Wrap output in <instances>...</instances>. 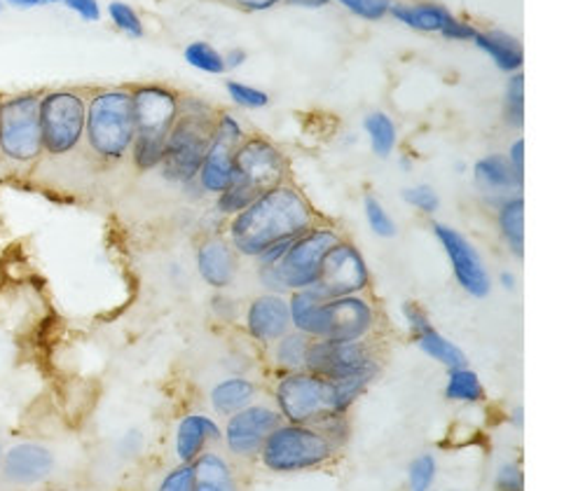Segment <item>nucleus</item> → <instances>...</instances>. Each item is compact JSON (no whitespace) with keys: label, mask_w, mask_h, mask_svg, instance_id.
Returning a JSON list of instances; mask_svg holds the SVG:
<instances>
[{"label":"nucleus","mask_w":564,"mask_h":491,"mask_svg":"<svg viewBox=\"0 0 564 491\" xmlns=\"http://www.w3.org/2000/svg\"><path fill=\"white\" fill-rule=\"evenodd\" d=\"M314 214L305 197L293 187L276 185L262 193L251 206L235 216L230 225V239L235 251L258 258L270 246L293 241L312 230Z\"/></svg>","instance_id":"nucleus-1"},{"label":"nucleus","mask_w":564,"mask_h":491,"mask_svg":"<svg viewBox=\"0 0 564 491\" xmlns=\"http://www.w3.org/2000/svg\"><path fill=\"white\" fill-rule=\"evenodd\" d=\"M289 309L295 330L312 339L359 342L375 326V312L359 295L324 299L312 288L293 291Z\"/></svg>","instance_id":"nucleus-2"},{"label":"nucleus","mask_w":564,"mask_h":491,"mask_svg":"<svg viewBox=\"0 0 564 491\" xmlns=\"http://www.w3.org/2000/svg\"><path fill=\"white\" fill-rule=\"evenodd\" d=\"M134 116V143L131 157L141 172L158 168L164 157L166 137L178 118V99L174 91L158 85H143L129 91Z\"/></svg>","instance_id":"nucleus-3"},{"label":"nucleus","mask_w":564,"mask_h":491,"mask_svg":"<svg viewBox=\"0 0 564 491\" xmlns=\"http://www.w3.org/2000/svg\"><path fill=\"white\" fill-rule=\"evenodd\" d=\"M216 120L209 106L202 101H185L178 108V118L169 131L166 148L162 157V172L169 181L193 183L199 176L206 150L212 145Z\"/></svg>","instance_id":"nucleus-4"},{"label":"nucleus","mask_w":564,"mask_h":491,"mask_svg":"<svg viewBox=\"0 0 564 491\" xmlns=\"http://www.w3.org/2000/svg\"><path fill=\"white\" fill-rule=\"evenodd\" d=\"M85 141L94 155L116 162L122 160L134 143V116L131 97L124 89H104L87 101Z\"/></svg>","instance_id":"nucleus-5"},{"label":"nucleus","mask_w":564,"mask_h":491,"mask_svg":"<svg viewBox=\"0 0 564 491\" xmlns=\"http://www.w3.org/2000/svg\"><path fill=\"white\" fill-rule=\"evenodd\" d=\"M340 241L328 228H312L305 234L291 241L284 255L272 268H260V279L272 293L305 291L312 288L318 272H322L324 258L333 246Z\"/></svg>","instance_id":"nucleus-6"},{"label":"nucleus","mask_w":564,"mask_h":491,"mask_svg":"<svg viewBox=\"0 0 564 491\" xmlns=\"http://www.w3.org/2000/svg\"><path fill=\"white\" fill-rule=\"evenodd\" d=\"M276 407L289 424L314 426L330 414H345L340 393L333 380L312 372H291L276 384Z\"/></svg>","instance_id":"nucleus-7"},{"label":"nucleus","mask_w":564,"mask_h":491,"mask_svg":"<svg viewBox=\"0 0 564 491\" xmlns=\"http://www.w3.org/2000/svg\"><path fill=\"white\" fill-rule=\"evenodd\" d=\"M335 455V447L314 426L281 424L260 449V461L272 473H297L324 466Z\"/></svg>","instance_id":"nucleus-8"},{"label":"nucleus","mask_w":564,"mask_h":491,"mask_svg":"<svg viewBox=\"0 0 564 491\" xmlns=\"http://www.w3.org/2000/svg\"><path fill=\"white\" fill-rule=\"evenodd\" d=\"M87 101L73 89H52L41 94L37 120H41L43 153L64 157L85 139Z\"/></svg>","instance_id":"nucleus-9"},{"label":"nucleus","mask_w":564,"mask_h":491,"mask_svg":"<svg viewBox=\"0 0 564 491\" xmlns=\"http://www.w3.org/2000/svg\"><path fill=\"white\" fill-rule=\"evenodd\" d=\"M41 94L22 91L0 99V155L12 164H31L43 155Z\"/></svg>","instance_id":"nucleus-10"},{"label":"nucleus","mask_w":564,"mask_h":491,"mask_svg":"<svg viewBox=\"0 0 564 491\" xmlns=\"http://www.w3.org/2000/svg\"><path fill=\"white\" fill-rule=\"evenodd\" d=\"M305 370L326 380H347V377H375V358L370 349L359 342H337V339H310L305 353Z\"/></svg>","instance_id":"nucleus-11"},{"label":"nucleus","mask_w":564,"mask_h":491,"mask_svg":"<svg viewBox=\"0 0 564 491\" xmlns=\"http://www.w3.org/2000/svg\"><path fill=\"white\" fill-rule=\"evenodd\" d=\"M286 176V160L265 139H247L235 155L232 183L260 197L262 193L281 185ZM230 183V185H232Z\"/></svg>","instance_id":"nucleus-12"},{"label":"nucleus","mask_w":564,"mask_h":491,"mask_svg":"<svg viewBox=\"0 0 564 491\" xmlns=\"http://www.w3.org/2000/svg\"><path fill=\"white\" fill-rule=\"evenodd\" d=\"M368 281H370L368 264L359 253V249L351 243L337 241L324 258L322 272H318V279L312 286V291L324 299H335V297L359 295L361 291L368 288Z\"/></svg>","instance_id":"nucleus-13"},{"label":"nucleus","mask_w":564,"mask_h":491,"mask_svg":"<svg viewBox=\"0 0 564 491\" xmlns=\"http://www.w3.org/2000/svg\"><path fill=\"white\" fill-rule=\"evenodd\" d=\"M243 143V131L232 116H223L216 120L212 145L199 168V185L206 193L220 195L228 190L235 176V155Z\"/></svg>","instance_id":"nucleus-14"},{"label":"nucleus","mask_w":564,"mask_h":491,"mask_svg":"<svg viewBox=\"0 0 564 491\" xmlns=\"http://www.w3.org/2000/svg\"><path fill=\"white\" fill-rule=\"evenodd\" d=\"M434 232L445 249L449 262H453L459 286L474 297L490 295L492 281H490V274H487L485 262L480 260V253L474 249V243L464 234H459L455 228H447L443 222L434 225Z\"/></svg>","instance_id":"nucleus-15"},{"label":"nucleus","mask_w":564,"mask_h":491,"mask_svg":"<svg viewBox=\"0 0 564 491\" xmlns=\"http://www.w3.org/2000/svg\"><path fill=\"white\" fill-rule=\"evenodd\" d=\"M279 410L270 405H249L230 414L228 428H225V443L235 457H256L260 455L270 433L281 426Z\"/></svg>","instance_id":"nucleus-16"},{"label":"nucleus","mask_w":564,"mask_h":491,"mask_svg":"<svg viewBox=\"0 0 564 491\" xmlns=\"http://www.w3.org/2000/svg\"><path fill=\"white\" fill-rule=\"evenodd\" d=\"M56 468L54 451L41 443H17L3 451L0 478L12 487H33L45 482Z\"/></svg>","instance_id":"nucleus-17"},{"label":"nucleus","mask_w":564,"mask_h":491,"mask_svg":"<svg viewBox=\"0 0 564 491\" xmlns=\"http://www.w3.org/2000/svg\"><path fill=\"white\" fill-rule=\"evenodd\" d=\"M403 316L408 320L412 337H415L417 347L426 356L434 358V361H438L447 370L466 368V356L462 353V349L457 345L449 342L447 337H443L434 326H431L429 316L422 312V307L415 305V302H405V305H403Z\"/></svg>","instance_id":"nucleus-18"},{"label":"nucleus","mask_w":564,"mask_h":491,"mask_svg":"<svg viewBox=\"0 0 564 491\" xmlns=\"http://www.w3.org/2000/svg\"><path fill=\"white\" fill-rule=\"evenodd\" d=\"M291 309L289 302L279 293L260 295L251 302L247 312V328L253 339L262 345L276 342V339L284 337L291 330Z\"/></svg>","instance_id":"nucleus-19"},{"label":"nucleus","mask_w":564,"mask_h":491,"mask_svg":"<svg viewBox=\"0 0 564 491\" xmlns=\"http://www.w3.org/2000/svg\"><path fill=\"white\" fill-rule=\"evenodd\" d=\"M197 268L202 279L209 283V286L228 288L239 270V258H237L235 246L223 239H212L202 243L197 253Z\"/></svg>","instance_id":"nucleus-20"},{"label":"nucleus","mask_w":564,"mask_h":491,"mask_svg":"<svg viewBox=\"0 0 564 491\" xmlns=\"http://www.w3.org/2000/svg\"><path fill=\"white\" fill-rule=\"evenodd\" d=\"M214 440H220L218 424L204 414H187L176 430V455L181 463H193Z\"/></svg>","instance_id":"nucleus-21"},{"label":"nucleus","mask_w":564,"mask_h":491,"mask_svg":"<svg viewBox=\"0 0 564 491\" xmlns=\"http://www.w3.org/2000/svg\"><path fill=\"white\" fill-rule=\"evenodd\" d=\"M474 43L478 45V50H482L487 56H490L499 70L516 73L522 68L524 54L518 37L503 31H478Z\"/></svg>","instance_id":"nucleus-22"},{"label":"nucleus","mask_w":564,"mask_h":491,"mask_svg":"<svg viewBox=\"0 0 564 491\" xmlns=\"http://www.w3.org/2000/svg\"><path fill=\"white\" fill-rule=\"evenodd\" d=\"M476 183L487 193H511L520 190L522 181L513 174V168L503 155H487L476 162Z\"/></svg>","instance_id":"nucleus-23"},{"label":"nucleus","mask_w":564,"mask_h":491,"mask_svg":"<svg viewBox=\"0 0 564 491\" xmlns=\"http://www.w3.org/2000/svg\"><path fill=\"white\" fill-rule=\"evenodd\" d=\"M389 14L393 19H399L401 24L424 31V33H441L443 24L447 22V17L453 14L447 8L436 6V3H417V6H405V3H391Z\"/></svg>","instance_id":"nucleus-24"},{"label":"nucleus","mask_w":564,"mask_h":491,"mask_svg":"<svg viewBox=\"0 0 564 491\" xmlns=\"http://www.w3.org/2000/svg\"><path fill=\"white\" fill-rule=\"evenodd\" d=\"M193 468L197 478L195 491H237V482L228 461L214 455V451H202L193 461Z\"/></svg>","instance_id":"nucleus-25"},{"label":"nucleus","mask_w":564,"mask_h":491,"mask_svg":"<svg viewBox=\"0 0 564 491\" xmlns=\"http://www.w3.org/2000/svg\"><path fill=\"white\" fill-rule=\"evenodd\" d=\"M256 395V384L243 380V377H230L223 380L212 391V403L218 414H235L243 407H249Z\"/></svg>","instance_id":"nucleus-26"},{"label":"nucleus","mask_w":564,"mask_h":491,"mask_svg":"<svg viewBox=\"0 0 564 491\" xmlns=\"http://www.w3.org/2000/svg\"><path fill=\"white\" fill-rule=\"evenodd\" d=\"M499 230L509 243L516 258H522L524 251V201L522 197H511L499 209Z\"/></svg>","instance_id":"nucleus-27"},{"label":"nucleus","mask_w":564,"mask_h":491,"mask_svg":"<svg viewBox=\"0 0 564 491\" xmlns=\"http://www.w3.org/2000/svg\"><path fill=\"white\" fill-rule=\"evenodd\" d=\"M445 395L447 401L455 403H480L485 399V389L480 384V377L474 370L457 368L449 370L447 374Z\"/></svg>","instance_id":"nucleus-28"},{"label":"nucleus","mask_w":564,"mask_h":491,"mask_svg":"<svg viewBox=\"0 0 564 491\" xmlns=\"http://www.w3.org/2000/svg\"><path fill=\"white\" fill-rule=\"evenodd\" d=\"M366 134L370 137L372 153L378 157H389L393 153V145H397V124L382 110H375L364 122Z\"/></svg>","instance_id":"nucleus-29"},{"label":"nucleus","mask_w":564,"mask_h":491,"mask_svg":"<svg viewBox=\"0 0 564 491\" xmlns=\"http://www.w3.org/2000/svg\"><path fill=\"white\" fill-rule=\"evenodd\" d=\"M310 339L305 332H286L276 339V363L286 370H305V353L310 347Z\"/></svg>","instance_id":"nucleus-30"},{"label":"nucleus","mask_w":564,"mask_h":491,"mask_svg":"<svg viewBox=\"0 0 564 491\" xmlns=\"http://www.w3.org/2000/svg\"><path fill=\"white\" fill-rule=\"evenodd\" d=\"M185 62L191 64L193 68L197 70H204V73H212V75H220L228 68H225V62H223V54L204 41H195L185 47Z\"/></svg>","instance_id":"nucleus-31"},{"label":"nucleus","mask_w":564,"mask_h":491,"mask_svg":"<svg viewBox=\"0 0 564 491\" xmlns=\"http://www.w3.org/2000/svg\"><path fill=\"white\" fill-rule=\"evenodd\" d=\"M503 118L513 129L522 127V120H524V78H522V73H513V78L509 80V87H506Z\"/></svg>","instance_id":"nucleus-32"},{"label":"nucleus","mask_w":564,"mask_h":491,"mask_svg":"<svg viewBox=\"0 0 564 491\" xmlns=\"http://www.w3.org/2000/svg\"><path fill=\"white\" fill-rule=\"evenodd\" d=\"M436 480V459L434 455H420L408 468L410 491H429Z\"/></svg>","instance_id":"nucleus-33"},{"label":"nucleus","mask_w":564,"mask_h":491,"mask_svg":"<svg viewBox=\"0 0 564 491\" xmlns=\"http://www.w3.org/2000/svg\"><path fill=\"white\" fill-rule=\"evenodd\" d=\"M108 14H110V22L116 24L122 33H127L129 37H141L143 35V22L141 17L137 14V10L122 3V0H112L108 6Z\"/></svg>","instance_id":"nucleus-34"},{"label":"nucleus","mask_w":564,"mask_h":491,"mask_svg":"<svg viewBox=\"0 0 564 491\" xmlns=\"http://www.w3.org/2000/svg\"><path fill=\"white\" fill-rule=\"evenodd\" d=\"M364 209H366V218H368V225L370 230L382 237V239H389L397 234V225H393V220L389 218V214L384 211V206L378 201V197L368 195L366 201H364Z\"/></svg>","instance_id":"nucleus-35"},{"label":"nucleus","mask_w":564,"mask_h":491,"mask_svg":"<svg viewBox=\"0 0 564 491\" xmlns=\"http://www.w3.org/2000/svg\"><path fill=\"white\" fill-rule=\"evenodd\" d=\"M228 94L230 99L241 106V108H249V110H258V108H265L270 103V97L262 89L251 87L247 83H239V80H230L228 83Z\"/></svg>","instance_id":"nucleus-36"},{"label":"nucleus","mask_w":564,"mask_h":491,"mask_svg":"<svg viewBox=\"0 0 564 491\" xmlns=\"http://www.w3.org/2000/svg\"><path fill=\"white\" fill-rule=\"evenodd\" d=\"M403 199L420 209L422 214H436L441 209V197L436 195L434 187L429 185H415V187H405Z\"/></svg>","instance_id":"nucleus-37"},{"label":"nucleus","mask_w":564,"mask_h":491,"mask_svg":"<svg viewBox=\"0 0 564 491\" xmlns=\"http://www.w3.org/2000/svg\"><path fill=\"white\" fill-rule=\"evenodd\" d=\"M314 428L322 433V436L337 449L340 445L347 443V436H349V422L345 414H330V417L316 422Z\"/></svg>","instance_id":"nucleus-38"},{"label":"nucleus","mask_w":564,"mask_h":491,"mask_svg":"<svg viewBox=\"0 0 564 491\" xmlns=\"http://www.w3.org/2000/svg\"><path fill=\"white\" fill-rule=\"evenodd\" d=\"M195 487H197V478H195L193 463H181L162 480L158 491H195Z\"/></svg>","instance_id":"nucleus-39"},{"label":"nucleus","mask_w":564,"mask_h":491,"mask_svg":"<svg viewBox=\"0 0 564 491\" xmlns=\"http://www.w3.org/2000/svg\"><path fill=\"white\" fill-rule=\"evenodd\" d=\"M495 489L497 491H524L520 466L518 463H503V466H499L497 478H495Z\"/></svg>","instance_id":"nucleus-40"},{"label":"nucleus","mask_w":564,"mask_h":491,"mask_svg":"<svg viewBox=\"0 0 564 491\" xmlns=\"http://www.w3.org/2000/svg\"><path fill=\"white\" fill-rule=\"evenodd\" d=\"M476 33L478 31L471 24L462 22V19H457L455 14H449L447 22L441 29V35L447 37V41H474Z\"/></svg>","instance_id":"nucleus-41"},{"label":"nucleus","mask_w":564,"mask_h":491,"mask_svg":"<svg viewBox=\"0 0 564 491\" xmlns=\"http://www.w3.org/2000/svg\"><path fill=\"white\" fill-rule=\"evenodd\" d=\"M389 8H391V0H359V6H356L351 12L364 19H370V22H378V19L389 14Z\"/></svg>","instance_id":"nucleus-42"},{"label":"nucleus","mask_w":564,"mask_h":491,"mask_svg":"<svg viewBox=\"0 0 564 491\" xmlns=\"http://www.w3.org/2000/svg\"><path fill=\"white\" fill-rule=\"evenodd\" d=\"M62 6L73 10L78 17H83L85 22H99L101 19V8L99 0H62Z\"/></svg>","instance_id":"nucleus-43"},{"label":"nucleus","mask_w":564,"mask_h":491,"mask_svg":"<svg viewBox=\"0 0 564 491\" xmlns=\"http://www.w3.org/2000/svg\"><path fill=\"white\" fill-rule=\"evenodd\" d=\"M522 162H524V141H516L511 145V155H509V164L513 168V174L522 181Z\"/></svg>","instance_id":"nucleus-44"},{"label":"nucleus","mask_w":564,"mask_h":491,"mask_svg":"<svg viewBox=\"0 0 564 491\" xmlns=\"http://www.w3.org/2000/svg\"><path fill=\"white\" fill-rule=\"evenodd\" d=\"M235 6L243 8V10H251V12H258V10H270L274 8L276 3H281V0H232Z\"/></svg>","instance_id":"nucleus-45"},{"label":"nucleus","mask_w":564,"mask_h":491,"mask_svg":"<svg viewBox=\"0 0 564 491\" xmlns=\"http://www.w3.org/2000/svg\"><path fill=\"white\" fill-rule=\"evenodd\" d=\"M223 62H225V68H228V70L239 68L243 62H247V52H243V50H232V52H228V54L223 56Z\"/></svg>","instance_id":"nucleus-46"},{"label":"nucleus","mask_w":564,"mask_h":491,"mask_svg":"<svg viewBox=\"0 0 564 491\" xmlns=\"http://www.w3.org/2000/svg\"><path fill=\"white\" fill-rule=\"evenodd\" d=\"M284 3L289 6H295V8H310V10H316V8H326L330 0H284Z\"/></svg>","instance_id":"nucleus-47"},{"label":"nucleus","mask_w":564,"mask_h":491,"mask_svg":"<svg viewBox=\"0 0 564 491\" xmlns=\"http://www.w3.org/2000/svg\"><path fill=\"white\" fill-rule=\"evenodd\" d=\"M3 3L19 10H31V8H41L43 0H3Z\"/></svg>","instance_id":"nucleus-48"},{"label":"nucleus","mask_w":564,"mask_h":491,"mask_svg":"<svg viewBox=\"0 0 564 491\" xmlns=\"http://www.w3.org/2000/svg\"><path fill=\"white\" fill-rule=\"evenodd\" d=\"M501 286L513 291V288H516V276H513L511 272H503V274H501Z\"/></svg>","instance_id":"nucleus-49"},{"label":"nucleus","mask_w":564,"mask_h":491,"mask_svg":"<svg viewBox=\"0 0 564 491\" xmlns=\"http://www.w3.org/2000/svg\"><path fill=\"white\" fill-rule=\"evenodd\" d=\"M337 3H340V6H345L347 10H354L356 6H359V0H337Z\"/></svg>","instance_id":"nucleus-50"},{"label":"nucleus","mask_w":564,"mask_h":491,"mask_svg":"<svg viewBox=\"0 0 564 491\" xmlns=\"http://www.w3.org/2000/svg\"><path fill=\"white\" fill-rule=\"evenodd\" d=\"M3 451H6V449H3V443H0V463H3Z\"/></svg>","instance_id":"nucleus-51"},{"label":"nucleus","mask_w":564,"mask_h":491,"mask_svg":"<svg viewBox=\"0 0 564 491\" xmlns=\"http://www.w3.org/2000/svg\"><path fill=\"white\" fill-rule=\"evenodd\" d=\"M6 10V3H3V0H0V12H3Z\"/></svg>","instance_id":"nucleus-52"}]
</instances>
